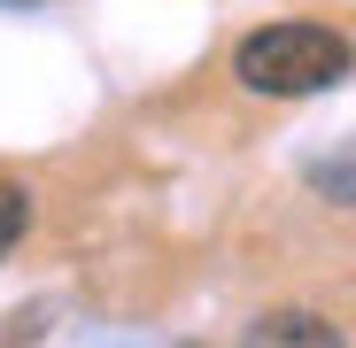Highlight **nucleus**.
Here are the masks:
<instances>
[{"mask_svg": "<svg viewBox=\"0 0 356 348\" xmlns=\"http://www.w3.org/2000/svg\"><path fill=\"white\" fill-rule=\"evenodd\" d=\"M241 348H348V340H341V325L318 317V310H264V317L241 333Z\"/></svg>", "mask_w": 356, "mask_h": 348, "instance_id": "nucleus-2", "label": "nucleus"}, {"mask_svg": "<svg viewBox=\"0 0 356 348\" xmlns=\"http://www.w3.org/2000/svg\"><path fill=\"white\" fill-rule=\"evenodd\" d=\"M348 70H356V47L333 24H256L241 47H232V78H241L248 93H271V101L325 93Z\"/></svg>", "mask_w": 356, "mask_h": 348, "instance_id": "nucleus-1", "label": "nucleus"}, {"mask_svg": "<svg viewBox=\"0 0 356 348\" xmlns=\"http://www.w3.org/2000/svg\"><path fill=\"white\" fill-rule=\"evenodd\" d=\"M310 194H325V201H341V209H356V140L310 163Z\"/></svg>", "mask_w": 356, "mask_h": 348, "instance_id": "nucleus-3", "label": "nucleus"}, {"mask_svg": "<svg viewBox=\"0 0 356 348\" xmlns=\"http://www.w3.org/2000/svg\"><path fill=\"white\" fill-rule=\"evenodd\" d=\"M24 224H31V194L0 179V256H8V248L24 240Z\"/></svg>", "mask_w": 356, "mask_h": 348, "instance_id": "nucleus-4", "label": "nucleus"}]
</instances>
